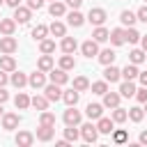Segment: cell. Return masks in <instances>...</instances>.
Listing matches in <instances>:
<instances>
[{
	"label": "cell",
	"instance_id": "obj_25",
	"mask_svg": "<svg viewBox=\"0 0 147 147\" xmlns=\"http://www.w3.org/2000/svg\"><path fill=\"white\" fill-rule=\"evenodd\" d=\"M136 94V85H133V80H124L122 85H119V96H133Z\"/></svg>",
	"mask_w": 147,
	"mask_h": 147
},
{
	"label": "cell",
	"instance_id": "obj_24",
	"mask_svg": "<svg viewBox=\"0 0 147 147\" xmlns=\"http://www.w3.org/2000/svg\"><path fill=\"white\" fill-rule=\"evenodd\" d=\"M60 48H62L64 53H74V51L78 48V41H76L74 37H62V44H60Z\"/></svg>",
	"mask_w": 147,
	"mask_h": 147
},
{
	"label": "cell",
	"instance_id": "obj_29",
	"mask_svg": "<svg viewBox=\"0 0 147 147\" xmlns=\"http://www.w3.org/2000/svg\"><path fill=\"white\" fill-rule=\"evenodd\" d=\"M37 67H39V71H51V69H53V57H51L48 53H44V55L39 57Z\"/></svg>",
	"mask_w": 147,
	"mask_h": 147
},
{
	"label": "cell",
	"instance_id": "obj_45",
	"mask_svg": "<svg viewBox=\"0 0 147 147\" xmlns=\"http://www.w3.org/2000/svg\"><path fill=\"white\" fill-rule=\"evenodd\" d=\"M133 96H136V99H138L140 103H145V101H147V87L142 85L140 90H136V94H133Z\"/></svg>",
	"mask_w": 147,
	"mask_h": 147
},
{
	"label": "cell",
	"instance_id": "obj_33",
	"mask_svg": "<svg viewBox=\"0 0 147 147\" xmlns=\"http://www.w3.org/2000/svg\"><path fill=\"white\" fill-rule=\"evenodd\" d=\"M108 34H110V32H108V30H106L103 25H96V30L92 32V39H94V41L99 44V41H106V39H108Z\"/></svg>",
	"mask_w": 147,
	"mask_h": 147
},
{
	"label": "cell",
	"instance_id": "obj_15",
	"mask_svg": "<svg viewBox=\"0 0 147 147\" xmlns=\"http://www.w3.org/2000/svg\"><path fill=\"white\" fill-rule=\"evenodd\" d=\"M108 39H110V44H113V46H122V44H126V39H124V30H122V28L110 30Z\"/></svg>",
	"mask_w": 147,
	"mask_h": 147
},
{
	"label": "cell",
	"instance_id": "obj_14",
	"mask_svg": "<svg viewBox=\"0 0 147 147\" xmlns=\"http://www.w3.org/2000/svg\"><path fill=\"white\" fill-rule=\"evenodd\" d=\"M32 142H34V136L30 131H18L16 133V145L18 147H30Z\"/></svg>",
	"mask_w": 147,
	"mask_h": 147
},
{
	"label": "cell",
	"instance_id": "obj_60",
	"mask_svg": "<svg viewBox=\"0 0 147 147\" xmlns=\"http://www.w3.org/2000/svg\"><path fill=\"white\" fill-rule=\"evenodd\" d=\"M145 60H147V57H145Z\"/></svg>",
	"mask_w": 147,
	"mask_h": 147
},
{
	"label": "cell",
	"instance_id": "obj_7",
	"mask_svg": "<svg viewBox=\"0 0 147 147\" xmlns=\"http://www.w3.org/2000/svg\"><path fill=\"white\" fill-rule=\"evenodd\" d=\"M18 122H21V117H18L16 113H2V129L11 131V129L18 126Z\"/></svg>",
	"mask_w": 147,
	"mask_h": 147
},
{
	"label": "cell",
	"instance_id": "obj_36",
	"mask_svg": "<svg viewBox=\"0 0 147 147\" xmlns=\"http://www.w3.org/2000/svg\"><path fill=\"white\" fill-rule=\"evenodd\" d=\"M74 90H78V92L90 90V80H87L85 76H76V78H74Z\"/></svg>",
	"mask_w": 147,
	"mask_h": 147
},
{
	"label": "cell",
	"instance_id": "obj_6",
	"mask_svg": "<svg viewBox=\"0 0 147 147\" xmlns=\"http://www.w3.org/2000/svg\"><path fill=\"white\" fill-rule=\"evenodd\" d=\"M30 16H32V9L30 7H14V21L16 23H28L30 21Z\"/></svg>",
	"mask_w": 147,
	"mask_h": 147
},
{
	"label": "cell",
	"instance_id": "obj_39",
	"mask_svg": "<svg viewBox=\"0 0 147 147\" xmlns=\"http://www.w3.org/2000/svg\"><path fill=\"white\" fill-rule=\"evenodd\" d=\"M39 51H41V53H48V55H51V53L55 51V41H53V39H46V37H44V39L39 41Z\"/></svg>",
	"mask_w": 147,
	"mask_h": 147
},
{
	"label": "cell",
	"instance_id": "obj_20",
	"mask_svg": "<svg viewBox=\"0 0 147 147\" xmlns=\"http://www.w3.org/2000/svg\"><path fill=\"white\" fill-rule=\"evenodd\" d=\"M0 69H2V71H14V69H16V60H14L9 53H5V55L0 57Z\"/></svg>",
	"mask_w": 147,
	"mask_h": 147
},
{
	"label": "cell",
	"instance_id": "obj_5",
	"mask_svg": "<svg viewBox=\"0 0 147 147\" xmlns=\"http://www.w3.org/2000/svg\"><path fill=\"white\" fill-rule=\"evenodd\" d=\"M44 96H46L48 101H60V99H62V90H60V85H55V83L44 85Z\"/></svg>",
	"mask_w": 147,
	"mask_h": 147
},
{
	"label": "cell",
	"instance_id": "obj_8",
	"mask_svg": "<svg viewBox=\"0 0 147 147\" xmlns=\"http://www.w3.org/2000/svg\"><path fill=\"white\" fill-rule=\"evenodd\" d=\"M53 136H55V126L39 124V129H37V140H41V142H48V140H53Z\"/></svg>",
	"mask_w": 147,
	"mask_h": 147
},
{
	"label": "cell",
	"instance_id": "obj_42",
	"mask_svg": "<svg viewBox=\"0 0 147 147\" xmlns=\"http://www.w3.org/2000/svg\"><path fill=\"white\" fill-rule=\"evenodd\" d=\"M78 136H80V131H78V129H74V126H67V129H64V140L76 142V140H78Z\"/></svg>",
	"mask_w": 147,
	"mask_h": 147
},
{
	"label": "cell",
	"instance_id": "obj_9",
	"mask_svg": "<svg viewBox=\"0 0 147 147\" xmlns=\"http://www.w3.org/2000/svg\"><path fill=\"white\" fill-rule=\"evenodd\" d=\"M51 83H55V85H64L67 80H69V74L64 71V69H51Z\"/></svg>",
	"mask_w": 147,
	"mask_h": 147
},
{
	"label": "cell",
	"instance_id": "obj_44",
	"mask_svg": "<svg viewBox=\"0 0 147 147\" xmlns=\"http://www.w3.org/2000/svg\"><path fill=\"white\" fill-rule=\"evenodd\" d=\"M46 34H48V28H46V25H37V28L32 30V37H34V39H39V41H41Z\"/></svg>",
	"mask_w": 147,
	"mask_h": 147
},
{
	"label": "cell",
	"instance_id": "obj_58",
	"mask_svg": "<svg viewBox=\"0 0 147 147\" xmlns=\"http://www.w3.org/2000/svg\"><path fill=\"white\" fill-rule=\"evenodd\" d=\"M2 2H5V0H0V5H2Z\"/></svg>",
	"mask_w": 147,
	"mask_h": 147
},
{
	"label": "cell",
	"instance_id": "obj_17",
	"mask_svg": "<svg viewBox=\"0 0 147 147\" xmlns=\"http://www.w3.org/2000/svg\"><path fill=\"white\" fill-rule=\"evenodd\" d=\"M67 21H69V25H71V28H80V25L85 23V16H83L78 9H74V11H69Z\"/></svg>",
	"mask_w": 147,
	"mask_h": 147
},
{
	"label": "cell",
	"instance_id": "obj_55",
	"mask_svg": "<svg viewBox=\"0 0 147 147\" xmlns=\"http://www.w3.org/2000/svg\"><path fill=\"white\" fill-rule=\"evenodd\" d=\"M138 140H140V142H142V145H147V131H142V133H140V138H138Z\"/></svg>",
	"mask_w": 147,
	"mask_h": 147
},
{
	"label": "cell",
	"instance_id": "obj_4",
	"mask_svg": "<svg viewBox=\"0 0 147 147\" xmlns=\"http://www.w3.org/2000/svg\"><path fill=\"white\" fill-rule=\"evenodd\" d=\"M16 48H18V41H16L11 34H5V37H0V51H2V53H9V55H11Z\"/></svg>",
	"mask_w": 147,
	"mask_h": 147
},
{
	"label": "cell",
	"instance_id": "obj_23",
	"mask_svg": "<svg viewBox=\"0 0 147 147\" xmlns=\"http://www.w3.org/2000/svg\"><path fill=\"white\" fill-rule=\"evenodd\" d=\"M14 30H16L14 18H0V32L2 34H14Z\"/></svg>",
	"mask_w": 147,
	"mask_h": 147
},
{
	"label": "cell",
	"instance_id": "obj_16",
	"mask_svg": "<svg viewBox=\"0 0 147 147\" xmlns=\"http://www.w3.org/2000/svg\"><path fill=\"white\" fill-rule=\"evenodd\" d=\"M113 126H115L113 117H110V119H108V117H99V122H96V131H99V133H113Z\"/></svg>",
	"mask_w": 147,
	"mask_h": 147
},
{
	"label": "cell",
	"instance_id": "obj_32",
	"mask_svg": "<svg viewBox=\"0 0 147 147\" xmlns=\"http://www.w3.org/2000/svg\"><path fill=\"white\" fill-rule=\"evenodd\" d=\"M9 80H11V85H14V87H18V90H21L23 85H28V76H25V74H21V71L11 74V78H9Z\"/></svg>",
	"mask_w": 147,
	"mask_h": 147
},
{
	"label": "cell",
	"instance_id": "obj_2",
	"mask_svg": "<svg viewBox=\"0 0 147 147\" xmlns=\"http://www.w3.org/2000/svg\"><path fill=\"white\" fill-rule=\"evenodd\" d=\"M80 138H83L85 142H96V138H99L96 126H94V124H83V126H80Z\"/></svg>",
	"mask_w": 147,
	"mask_h": 147
},
{
	"label": "cell",
	"instance_id": "obj_31",
	"mask_svg": "<svg viewBox=\"0 0 147 147\" xmlns=\"http://www.w3.org/2000/svg\"><path fill=\"white\" fill-rule=\"evenodd\" d=\"M74 67H76V60L71 57V53H64V55L60 57V69L69 71V69H74Z\"/></svg>",
	"mask_w": 147,
	"mask_h": 147
},
{
	"label": "cell",
	"instance_id": "obj_21",
	"mask_svg": "<svg viewBox=\"0 0 147 147\" xmlns=\"http://www.w3.org/2000/svg\"><path fill=\"white\" fill-rule=\"evenodd\" d=\"M78 96H80L78 90H67V92H62V101H64L67 106H76V103H78Z\"/></svg>",
	"mask_w": 147,
	"mask_h": 147
},
{
	"label": "cell",
	"instance_id": "obj_3",
	"mask_svg": "<svg viewBox=\"0 0 147 147\" xmlns=\"http://www.w3.org/2000/svg\"><path fill=\"white\" fill-rule=\"evenodd\" d=\"M106 11L101 9V7H94V9H90V14H87V21L92 23V25H103L106 23Z\"/></svg>",
	"mask_w": 147,
	"mask_h": 147
},
{
	"label": "cell",
	"instance_id": "obj_22",
	"mask_svg": "<svg viewBox=\"0 0 147 147\" xmlns=\"http://www.w3.org/2000/svg\"><path fill=\"white\" fill-rule=\"evenodd\" d=\"M101 96H103V106H106V108L119 106V94H117V92H106V94H101Z\"/></svg>",
	"mask_w": 147,
	"mask_h": 147
},
{
	"label": "cell",
	"instance_id": "obj_43",
	"mask_svg": "<svg viewBox=\"0 0 147 147\" xmlns=\"http://www.w3.org/2000/svg\"><path fill=\"white\" fill-rule=\"evenodd\" d=\"M92 92H94V94H106V92H108V83H106V80L92 83Z\"/></svg>",
	"mask_w": 147,
	"mask_h": 147
},
{
	"label": "cell",
	"instance_id": "obj_30",
	"mask_svg": "<svg viewBox=\"0 0 147 147\" xmlns=\"http://www.w3.org/2000/svg\"><path fill=\"white\" fill-rule=\"evenodd\" d=\"M119 21H122V25H126V28H131L138 18H136V14L133 11H129V9H124L122 14H119Z\"/></svg>",
	"mask_w": 147,
	"mask_h": 147
},
{
	"label": "cell",
	"instance_id": "obj_12",
	"mask_svg": "<svg viewBox=\"0 0 147 147\" xmlns=\"http://www.w3.org/2000/svg\"><path fill=\"white\" fill-rule=\"evenodd\" d=\"M103 78H106V83H117V80L122 78V74H119V69H117V67H113V64H106Z\"/></svg>",
	"mask_w": 147,
	"mask_h": 147
},
{
	"label": "cell",
	"instance_id": "obj_19",
	"mask_svg": "<svg viewBox=\"0 0 147 147\" xmlns=\"http://www.w3.org/2000/svg\"><path fill=\"white\" fill-rule=\"evenodd\" d=\"M96 57H99V62H101V64H113L117 55H115V51H110V48H103L101 53H96Z\"/></svg>",
	"mask_w": 147,
	"mask_h": 147
},
{
	"label": "cell",
	"instance_id": "obj_38",
	"mask_svg": "<svg viewBox=\"0 0 147 147\" xmlns=\"http://www.w3.org/2000/svg\"><path fill=\"white\" fill-rule=\"evenodd\" d=\"M126 119H129V113H126L124 108L115 106V108H113V122H119V124H122V122H126Z\"/></svg>",
	"mask_w": 147,
	"mask_h": 147
},
{
	"label": "cell",
	"instance_id": "obj_41",
	"mask_svg": "<svg viewBox=\"0 0 147 147\" xmlns=\"http://www.w3.org/2000/svg\"><path fill=\"white\" fill-rule=\"evenodd\" d=\"M145 117V110L140 108V106H136V108H129V119L131 122H140Z\"/></svg>",
	"mask_w": 147,
	"mask_h": 147
},
{
	"label": "cell",
	"instance_id": "obj_52",
	"mask_svg": "<svg viewBox=\"0 0 147 147\" xmlns=\"http://www.w3.org/2000/svg\"><path fill=\"white\" fill-rule=\"evenodd\" d=\"M7 99H9V94H7V92H5V90H2V87H0V103H5V101H7Z\"/></svg>",
	"mask_w": 147,
	"mask_h": 147
},
{
	"label": "cell",
	"instance_id": "obj_40",
	"mask_svg": "<svg viewBox=\"0 0 147 147\" xmlns=\"http://www.w3.org/2000/svg\"><path fill=\"white\" fill-rule=\"evenodd\" d=\"M39 124L55 126V115H53V113H48V110H41V115H39Z\"/></svg>",
	"mask_w": 147,
	"mask_h": 147
},
{
	"label": "cell",
	"instance_id": "obj_13",
	"mask_svg": "<svg viewBox=\"0 0 147 147\" xmlns=\"http://www.w3.org/2000/svg\"><path fill=\"white\" fill-rule=\"evenodd\" d=\"M28 83H30L34 90H41V87L46 85V76H44V71H34V74H30Z\"/></svg>",
	"mask_w": 147,
	"mask_h": 147
},
{
	"label": "cell",
	"instance_id": "obj_27",
	"mask_svg": "<svg viewBox=\"0 0 147 147\" xmlns=\"http://www.w3.org/2000/svg\"><path fill=\"white\" fill-rule=\"evenodd\" d=\"M48 11H51V16H64V11H67V5H64V2H60V0H55V2H51Z\"/></svg>",
	"mask_w": 147,
	"mask_h": 147
},
{
	"label": "cell",
	"instance_id": "obj_54",
	"mask_svg": "<svg viewBox=\"0 0 147 147\" xmlns=\"http://www.w3.org/2000/svg\"><path fill=\"white\" fill-rule=\"evenodd\" d=\"M140 44H142V51L147 53V34H140Z\"/></svg>",
	"mask_w": 147,
	"mask_h": 147
},
{
	"label": "cell",
	"instance_id": "obj_50",
	"mask_svg": "<svg viewBox=\"0 0 147 147\" xmlns=\"http://www.w3.org/2000/svg\"><path fill=\"white\" fill-rule=\"evenodd\" d=\"M7 80H9L7 71H2V69H0V87H5V85H7Z\"/></svg>",
	"mask_w": 147,
	"mask_h": 147
},
{
	"label": "cell",
	"instance_id": "obj_47",
	"mask_svg": "<svg viewBox=\"0 0 147 147\" xmlns=\"http://www.w3.org/2000/svg\"><path fill=\"white\" fill-rule=\"evenodd\" d=\"M136 18H138V21H142V23H147V5H142V7L136 11Z\"/></svg>",
	"mask_w": 147,
	"mask_h": 147
},
{
	"label": "cell",
	"instance_id": "obj_28",
	"mask_svg": "<svg viewBox=\"0 0 147 147\" xmlns=\"http://www.w3.org/2000/svg\"><path fill=\"white\" fill-rule=\"evenodd\" d=\"M48 32H51L53 37H64L67 28H64V23H60V21H53V23L48 25Z\"/></svg>",
	"mask_w": 147,
	"mask_h": 147
},
{
	"label": "cell",
	"instance_id": "obj_46",
	"mask_svg": "<svg viewBox=\"0 0 147 147\" xmlns=\"http://www.w3.org/2000/svg\"><path fill=\"white\" fill-rule=\"evenodd\" d=\"M113 140H115V142H124V140H126V131H122V129L115 131V129H113Z\"/></svg>",
	"mask_w": 147,
	"mask_h": 147
},
{
	"label": "cell",
	"instance_id": "obj_57",
	"mask_svg": "<svg viewBox=\"0 0 147 147\" xmlns=\"http://www.w3.org/2000/svg\"><path fill=\"white\" fill-rule=\"evenodd\" d=\"M0 115H2V103H0Z\"/></svg>",
	"mask_w": 147,
	"mask_h": 147
},
{
	"label": "cell",
	"instance_id": "obj_49",
	"mask_svg": "<svg viewBox=\"0 0 147 147\" xmlns=\"http://www.w3.org/2000/svg\"><path fill=\"white\" fill-rule=\"evenodd\" d=\"M64 5H69L71 9H78V7L83 5V0H64Z\"/></svg>",
	"mask_w": 147,
	"mask_h": 147
},
{
	"label": "cell",
	"instance_id": "obj_34",
	"mask_svg": "<svg viewBox=\"0 0 147 147\" xmlns=\"http://www.w3.org/2000/svg\"><path fill=\"white\" fill-rule=\"evenodd\" d=\"M124 39H126L129 44H138V41H140V32H138V30H133V25H131V28H126V30H124Z\"/></svg>",
	"mask_w": 147,
	"mask_h": 147
},
{
	"label": "cell",
	"instance_id": "obj_48",
	"mask_svg": "<svg viewBox=\"0 0 147 147\" xmlns=\"http://www.w3.org/2000/svg\"><path fill=\"white\" fill-rule=\"evenodd\" d=\"M28 7L30 9H41L44 7V0H28Z\"/></svg>",
	"mask_w": 147,
	"mask_h": 147
},
{
	"label": "cell",
	"instance_id": "obj_51",
	"mask_svg": "<svg viewBox=\"0 0 147 147\" xmlns=\"http://www.w3.org/2000/svg\"><path fill=\"white\" fill-rule=\"evenodd\" d=\"M138 80H140V85L147 87V71H140V74H138Z\"/></svg>",
	"mask_w": 147,
	"mask_h": 147
},
{
	"label": "cell",
	"instance_id": "obj_1",
	"mask_svg": "<svg viewBox=\"0 0 147 147\" xmlns=\"http://www.w3.org/2000/svg\"><path fill=\"white\" fill-rule=\"evenodd\" d=\"M62 119H64V124H67V126H78V124H80V119H83V115H80L74 106H69V108L64 110V117H62Z\"/></svg>",
	"mask_w": 147,
	"mask_h": 147
},
{
	"label": "cell",
	"instance_id": "obj_59",
	"mask_svg": "<svg viewBox=\"0 0 147 147\" xmlns=\"http://www.w3.org/2000/svg\"><path fill=\"white\" fill-rule=\"evenodd\" d=\"M51 2H55V0H51Z\"/></svg>",
	"mask_w": 147,
	"mask_h": 147
},
{
	"label": "cell",
	"instance_id": "obj_18",
	"mask_svg": "<svg viewBox=\"0 0 147 147\" xmlns=\"http://www.w3.org/2000/svg\"><path fill=\"white\" fill-rule=\"evenodd\" d=\"M85 115H87L90 119H99V117L103 115V106H101V103H90V106L85 108Z\"/></svg>",
	"mask_w": 147,
	"mask_h": 147
},
{
	"label": "cell",
	"instance_id": "obj_53",
	"mask_svg": "<svg viewBox=\"0 0 147 147\" xmlns=\"http://www.w3.org/2000/svg\"><path fill=\"white\" fill-rule=\"evenodd\" d=\"M5 5H9V7L14 9V7H18V5H21V0H5Z\"/></svg>",
	"mask_w": 147,
	"mask_h": 147
},
{
	"label": "cell",
	"instance_id": "obj_10",
	"mask_svg": "<svg viewBox=\"0 0 147 147\" xmlns=\"http://www.w3.org/2000/svg\"><path fill=\"white\" fill-rule=\"evenodd\" d=\"M80 51H83V55H85V57H94V55L99 53V46H96V41H94V39H87V41H83Z\"/></svg>",
	"mask_w": 147,
	"mask_h": 147
},
{
	"label": "cell",
	"instance_id": "obj_35",
	"mask_svg": "<svg viewBox=\"0 0 147 147\" xmlns=\"http://www.w3.org/2000/svg\"><path fill=\"white\" fill-rule=\"evenodd\" d=\"M145 57H147V55H145V51H140V48H133V51L129 53V60H131L133 64H142Z\"/></svg>",
	"mask_w": 147,
	"mask_h": 147
},
{
	"label": "cell",
	"instance_id": "obj_56",
	"mask_svg": "<svg viewBox=\"0 0 147 147\" xmlns=\"http://www.w3.org/2000/svg\"><path fill=\"white\" fill-rule=\"evenodd\" d=\"M142 110H145V113H147V101H145V108H142Z\"/></svg>",
	"mask_w": 147,
	"mask_h": 147
},
{
	"label": "cell",
	"instance_id": "obj_26",
	"mask_svg": "<svg viewBox=\"0 0 147 147\" xmlns=\"http://www.w3.org/2000/svg\"><path fill=\"white\" fill-rule=\"evenodd\" d=\"M30 106H32V108H37V110L41 113V110H46V108H48V99H46V96H41V94H37V96H32V99H30Z\"/></svg>",
	"mask_w": 147,
	"mask_h": 147
},
{
	"label": "cell",
	"instance_id": "obj_37",
	"mask_svg": "<svg viewBox=\"0 0 147 147\" xmlns=\"http://www.w3.org/2000/svg\"><path fill=\"white\" fill-rule=\"evenodd\" d=\"M14 106H16V108H21V110H25V108L30 106V96H28V94H23V92H18V94H16V99H14Z\"/></svg>",
	"mask_w": 147,
	"mask_h": 147
},
{
	"label": "cell",
	"instance_id": "obj_11",
	"mask_svg": "<svg viewBox=\"0 0 147 147\" xmlns=\"http://www.w3.org/2000/svg\"><path fill=\"white\" fill-rule=\"evenodd\" d=\"M119 74H122V78H124V80H136L140 71H138V64H133V62H131V64H126L124 69H119Z\"/></svg>",
	"mask_w": 147,
	"mask_h": 147
}]
</instances>
